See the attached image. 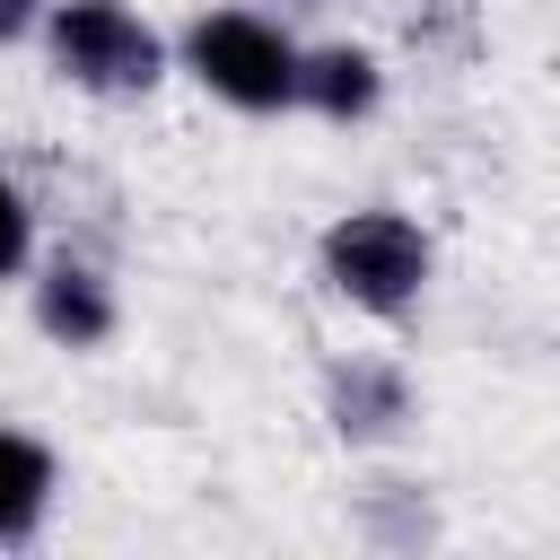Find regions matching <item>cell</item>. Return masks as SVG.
<instances>
[{
	"label": "cell",
	"mask_w": 560,
	"mask_h": 560,
	"mask_svg": "<svg viewBox=\"0 0 560 560\" xmlns=\"http://www.w3.org/2000/svg\"><path fill=\"white\" fill-rule=\"evenodd\" d=\"M429 271H438L429 228H420L411 210H385V201L341 210V219L315 236V280H324L350 315H368V324H402V315L429 298Z\"/></svg>",
	"instance_id": "obj_1"
},
{
	"label": "cell",
	"mask_w": 560,
	"mask_h": 560,
	"mask_svg": "<svg viewBox=\"0 0 560 560\" xmlns=\"http://www.w3.org/2000/svg\"><path fill=\"white\" fill-rule=\"evenodd\" d=\"M298 61L306 44L271 9H201L175 35V70L201 79L236 114H298Z\"/></svg>",
	"instance_id": "obj_2"
},
{
	"label": "cell",
	"mask_w": 560,
	"mask_h": 560,
	"mask_svg": "<svg viewBox=\"0 0 560 560\" xmlns=\"http://www.w3.org/2000/svg\"><path fill=\"white\" fill-rule=\"evenodd\" d=\"M44 61L79 88V96H149L175 70V44L131 9V0H52L44 9Z\"/></svg>",
	"instance_id": "obj_3"
},
{
	"label": "cell",
	"mask_w": 560,
	"mask_h": 560,
	"mask_svg": "<svg viewBox=\"0 0 560 560\" xmlns=\"http://www.w3.org/2000/svg\"><path fill=\"white\" fill-rule=\"evenodd\" d=\"M26 315H35V332H44L52 350H105V341L122 332V289H114L105 262L52 254V262H35V280H26Z\"/></svg>",
	"instance_id": "obj_4"
},
{
	"label": "cell",
	"mask_w": 560,
	"mask_h": 560,
	"mask_svg": "<svg viewBox=\"0 0 560 560\" xmlns=\"http://www.w3.org/2000/svg\"><path fill=\"white\" fill-rule=\"evenodd\" d=\"M411 376H402V359H368V350H350V359H332L324 368V420H332V438L341 446H394L402 429H411Z\"/></svg>",
	"instance_id": "obj_5"
},
{
	"label": "cell",
	"mask_w": 560,
	"mask_h": 560,
	"mask_svg": "<svg viewBox=\"0 0 560 560\" xmlns=\"http://www.w3.org/2000/svg\"><path fill=\"white\" fill-rule=\"evenodd\" d=\"M52 499H61V455L0 411V551H26L52 525Z\"/></svg>",
	"instance_id": "obj_6"
},
{
	"label": "cell",
	"mask_w": 560,
	"mask_h": 560,
	"mask_svg": "<svg viewBox=\"0 0 560 560\" xmlns=\"http://www.w3.org/2000/svg\"><path fill=\"white\" fill-rule=\"evenodd\" d=\"M385 105V61L368 44H306L298 61V114L315 122H368Z\"/></svg>",
	"instance_id": "obj_7"
},
{
	"label": "cell",
	"mask_w": 560,
	"mask_h": 560,
	"mask_svg": "<svg viewBox=\"0 0 560 560\" xmlns=\"http://www.w3.org/2000/svg\"><path fill=\"white\" fill-rule=\"evenodd\" d=\"M35 271V201L18 175H0V280H26Z\"/></svg>",
	"instance_id": "obj_8"
},
{
	"label": "cell",
	"mask_w": 560,
	"mask_h": 560,
	"mask_svg": "<svg viewBox=\"0 0 560 560\" xmlns=\"http://www.w3.org/2000/svg\"><path fill=\"white\" fill-rule=\"evenodd\" d=\"M44 9H52V0H0V44L35 35V26H44Z\"/></svg>",
	"instance_id": "obj_9"
},
{
	"label": "cell",
	"mask_w": 560,
	"mask_h": 560,
	"mask_svg": "<svg viewBox=\"0 0 560 560\" xmlns=\"http://www.w3.org/2000/svg\"><path fill=\"white\" fill-rule=\"evenodd\" d=\"M298 9H315V0H298Z\"/></svg>",
	"instance_id": "obj_10"
}]
</instances>
